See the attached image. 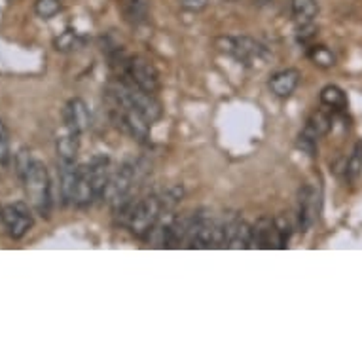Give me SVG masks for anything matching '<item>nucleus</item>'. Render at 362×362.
I'll return each mask as SVG.
<instances>
[{
    "instance_id": "nucleus-10",
    "label": "nucleus",
    "mask_w": 362,
    "mask_h": 362,
    "mask_svg": "<svg viewBox=\"0 0 362 362\" xmlns=\"http://www.w3.org/2000/svg\"><path fill=\"white\" fill-rule=\"evenodd\" d=\"M63 121L64 129L71 133H76V135H82L92 128V112L85 105V101L80 97L69 101L63 108Z\"/></svg>"
},
{
    "instance_id": "nucleus-11",
    "label": "nucleus",
    "mask_w": 362,
    "mask_h": 362,
    "mask_svg": "<svg viewBox=\"0 0 362 362\" xmlns=\"http://www.w3.org/2000/svg\"><path fill=\"white\" fill-rule=\"evenodd\" d=\"M252 247H256V249H281L275 218L262 216L252 224Z\"/></svg>"
},
{
    "instance_id": "nucleus-2",
    "label": "nucleus",
    "mask_w": 362,
    "mask_h": 362,
    "mask_svg": "<svg viewBox=\"0 0 362 362\" xmlns=\"http://www.w3.org/2000/svg\"><path fill=\"white\" fill-rule=\"evenodd\" d=\"M107 99L110 105L135 110L141 116H144L150 123H154L164 116V107L157 101L156 93L144 92L141 87L129 84V82H123V80L114 78L107 85Z\"/></svg>"
},
{
    "instance_id": "nucleus-15",
    "label": "nucleus",
    "mask_w": 362,
    "mask_h": 362,
    "mask_svg": "<svg viewBox=\"0 0 362 362\" xmlns=\"http://www.w3.org/2000/svg\"><path fill=\"white\" fill-rule=\"evenodd\" d=\"M95 199L93 192L92 175H89V165H78V177H76V190H74V205L76 207H89Z\"/></svg>"
},
{
    "instance_id": "nucleus-17",
    "label": "nucleus",
    "mask_w": 362,
    "mask_h": 362,
    "mask_svg": "<svg viewBox=\"0 0 362 362\" xmlns=\"http://www.w3.org/2000/svg\"><path fill=\"white\" fill-rule=\"evenodd\" d=\"M291 8L294 23L298 27L313 23L317 14H319V2L317 0H291Z\"/></svg>"
},
{
    "instance_id": "nucleus-20",
    "label": "nucleus",
    "mask_w": 362,
    "mask_h": 362,
    "mask_svg": "<svg viewBox=\"0 0 362 362\" xmlns=\"http://www.w3.org/2000/svg\"><path fill=\"white\" fill-rule=\"evenodd\" d=\"M332 129V116L325 110H319V112H313L311 118L307 120L306 128L302 133H306L307 137H311L315 141H319L320 137H325Z\"/></svg>"
},
{
    "instance_id": "nucleus-22",
    "label": "nucleus",
    "mask_w": 362,
    "mask_h": 362,
    "mask_svg": "<svg viewBox=\"0 0 362 362\" xmlns=\"http://www.w3.org/2000/svg\"><path fill=\"white\" fill-rule=\"evenodd\" d=\"M345 178L349 182H356L362 175V141H356L355 148L351 152V156L345 162Z\"/></svg>"
},
{
    "instance_id": "nucleus-12",
    "label": "nucleus",
    "mask_w": 362,
    "mask_h": 362,
    "mask_svg": "<svg viewBox=\"0 0 362 362\" xmlns=\"http://www.w3.org/2000/svg\"><path fill=\"white\" fill-rule=\"evenodd\" d=\"M87 165H89L95 199H105V192H107L108 182H110V177H112L110 157L105 156V154H97V156L92 157V162Z\"/></svg>"
},
{
    "instance_id": "nucleus-25",
    "label": "nucleus",
    "mask_w": 362,
    "mask_h": 362,
    "mask_svg": "<svg viewBox=\"0 0 362 362\" xmlns=\"http://www.w3.org/2000/svg\"><path fill=\"white\" fill-rule=\"evenodd\" d=\"M61 10V2L59 0H36L35 12L38 17L42 19H51L53 15L59 14Z\"/></svg>"
},
{
    "instance_id": "nucleus-21",
    "label": "nucleus",
    "mask_w": 362,
    "mask_h": 362,
    "mask_svg": "<svg viewBox=\"0 0 362 362\" xmlns=\"http://www.w3.org/2000/svg\"><path fill=\"white\" fill-rule=\"evenodd\" d=\"M320 103L328 107L332 112H343L347 108V97H345V92L338 87V85L330 84L325 85L320 89Z\"/></svg>"
},
{
    "instance_id": "nucleus-28",
    "label": "nucleus",
    "mask_w": 362,
    "mask_h": 362,
    "mask_svg": "<svg viewBox=\"0 0 362 362\" xmlns=\"http://www.w3.org/2000/svg\"><path fill=\"white\" fill-rule=\"evenodd\" d=\"M298 148L307 154L309 157L317 156V150H319V141H315L311 137H307L306 133H300L298 137Z\"/></svg>"
},
{
    "instance_id": "nucleus-16",
    "label": "nucleus",
    "mask_w": 362,
    "mask_h": 362,
    "mask_svg": "<svg viewBox=\"0 0 362 362\" xmlns=\"http://www.w3.org/2000/svg\"><path fill=\"white\" fill-rule=\"evenodd\" d=\"M121 12L129 25L141 27L148 21L150 0H121Z\"/></svg>"
},
{
    "instance_id": "nucleus-9",
    "label": "nucleus",
    "mask_w": 362,
    "mask_h": 362,
    "mask_svg": "<svg viewBox=\"0 0 362 362\" xmlns=\"http://www.w3.org/2000/svg\"><path fill=\"white\" fill-rule=\"evenodd\" d=\"M319 216V192L311 184H304L298 190V209H296V226L302 234L309 232Z\"/></svg>"
},
{
    "instance_id": "nucleus-8",
    "label": "nucleus",
    "mask_w": 362,
    "mask_h": 362,
    "mask_svg": "<svg viewBox=\"0 0 362 362\" xmlns=\"http://www.w3.org/2000/svg\"><path fill=\"white\" fill-rule=\"evenodd\" d=\"M0 221H2L8 235L14 241L23 239L35 224L31 207L27 203H23V201H15V203H8V205L2 207L0 209Z\"/></svg>"
},
{
    "instance_id": "nucleus-26",
    "label": "nucleus",
    "mask_w": 362,
    "mask_h": 362,
    "mask_svg": "<svg viewBox=\"0 0 362 362\" xmlns=\"http://www.w3.org/2000/svg\"><path fill=\"white\" fill-rule=\"evenodd\" d=\"M12 160V152H10V133L4 121H0V165L6 167Z\"/></svg>"
},
{
    "instance_id": "nucleus-30",
    "label": "nucleus",
    "mask_w": 362,
    "mask_h": 362,
    "mask_svg": "<svg viewBox=\"0 0 362 362\" xmlns=\"http://www.w3.org/2000/svg\"><path fill=\"white\" fill-rule=\"evenodd\" d=\"M317 35V27L309 23V25H302L298 27V42L302 44H309V40H313Z\"/></svg>"
},
{
    "instance_id": "nucleus-13",
    "label": "nucleus",
    "mask_w": 362,
    "mask_h": 362,
    "mask_svg": "<svg viewBox=\"0 0 362 362\" xmlns=\"http://www.w3.org/2000/svg\"><path fill=\"white\" fill-rule=\"evenodd\" d=\"M300 74L298 69H284V71L275 72L270 78L268 85H270L271 93L279 97V99H288L292 93L296 92V87L300 84Z\"/></svg>"
},
{
    "instance_id": "nucleus-18",
    "label": "nucleus",
    "mask_w": 362,
    "mask_h": 362,
    "mask_svg": "<svg viewBox=\"0 0 362 362\" xmlns=\"http://www.w3.org/2000/svg\"><path fill=\"white\" fill-rule=\"evenodd\" d=\"M227 249H252V226L247 221H243L241 216L237 218L232 230Z\"/></svg>"
},
{
    "instance_id": "nucleus-5",
    "label": "nucleus",
    "mask_w": 362,
    "mask_h": 362,
    "mask_svg": "<svg viewBox=\"0 0 362 362\" xmlns=\"http://www.w3.org/2000/svg\"><path fill=\"white\" fill-rule=\"evenodd\" d=\"M164 214H167V211H165L162 193H150L146 198L137 199L126 227L131 232V235H135L139 239H146Z\"/></svg>"
},
{
    "instance_id": "nucleus-3",
    "label": "nucleus",
    "mask_w": 362,
    "mask_h": 362,
    "mask_svg": "<svg viewBox=\"0 0 362 362\" xmlns=\"http://www.w3.org/2000/svg\"><path fill=\"white\" fill-rule=\"evenodd\" d=\"M19 177L25 186L28 205L42 218H50L53 199H51V178L48 167L40 160L31 157L28 164L19 171Z\"/></svg>"
},
{
    "instance_id": "nucleus-23",
    "label": "nucleus",
    "mask_w": 362,
    "mask_h": 362,
    "mask_svg": "<svg viewBox=\"0 0 362 362\" xmlns=\"http://www.w3.org/2000/svg\"><path fill=\"white\" fill-rule=\"evenodd\" d=\"M307 57H309V61L313 64H317L320 69H332L336 64V55L332 51L328 50L327 46H309V50H307Z\"/></svg>"
},
{
    "instance_id": "nucleus-14",
    "label": "nucleus",
    "mask_w": 362,
    "mask_h": 362,
    "mask_svg": "<svg viewBox=\"0 0 362 362\" xmlns=\"http://www.w3.org/2000/svg\"><path fill=\"white\" fill-rule=\"evenodd\" d=\"M78 164L76 162H59V192L64 205H74Z\"/></svg>"
},
{
    "instance_id": "nucleus-4",
    "label": "nucleus",
    "mask_w": 362,
    "mask_h": 362,
    "mask_svg": "<svg viewBox=\"0 0 362 362\" xmlns=\"http://www.w3.org/2000/svg\"><path fill=\"white\" fill-rule=\"evenodd\" d=\"M216 48L222 53L234 57L243 67L256 69V71L264 69L271 59L270 50L252 36H221L216 38Z\"/></svg>"
},
{
    "instance_id": "nucleus-6",
    "label": "nucleus",
    "mask_w": 362,
    "mask_h": 362,
    "mask_svg": "<svg viewBox=\"0 0 362 362\" xmlns=\"http://www.w3.org/2000/svg\"><path fill=\"white\" fill-rule=\"evenodd\" d=\"M139 173H141V169H139L137 162H123L118 167V171H114L107 192H105V199L110 203L112 211H116L118 207L126 205L131 199H135L133 190H135Z\"/></svg>"
},
{
    "instance_id": "nucleus-7",
    "label": "nucleus",
    "mask_w": 362,
    "mask_h": 362,
    "mask_svg": "<svg viewBox=\"0 0 362 362\" xmlns=\"http://www.w3.org/2000/svg\"><path fill=\"white\" fill-rule=\"evenodd\" d=\"M110 120L118 129H121L126 135L135 139L137 142L146 144L150 141V123L144 116H141L135 110L118 105H110Z\"/></svg>"
},
{
    "instance_id": "nucleus-1",
    "label": "nucleus",
    "mask_w": 362,
    "mask_h": 362,
    "mask_svg": "<svg viewBox=\"0 0 362 362\" xmlns=\"http://www.w3.org/2000/svg\"><path fill=\"white\" fill-rule=\"evenodd\" d=\"M110 67L116 78L137 85L144 92L157 93L162 87L160 72L146 57L129 55L121 48H116L110 53Z\"/></svg>"
},
{
    "instance_id": "nucleus-19",
    "label": "nucleus",
    "mask_w": 362,
    "mask_h": 362,
    "mask_svg": "<svg viewBox=\"0 0 362 362\" xmlns=\"http://www.w3.org/2000/svg\"><path fill=\"white\" fill-rule=\"evenodd\" d=\"M57 160L59 162H76L80 150V135L67 131L64 135L57 139Z\"/></svg>"
},
{
    "instance_id": "nucleus-27",
    "label": "nucleus",
    "mask_w": 362,
    "mask_h": 362,
    "mask_svg": "<svg viewBox=\"0 0 362 362\" xmlns=\"http://www.w3.org/2000/svg\"><path fill=\"white\" fill-rule=\"evenodd\" d=\"M275 224H277L279 239H281V249H286V247H288V241H291L292 224L286 221V216H277V218H275Z\"/></svg>"
},
{
    "instance_id": "nucleus-29",
    "label": "nucleus",
    "mask_w": 362,
    "mask_h": 362,
    "mask_svg": "<svg viewBox=\"0 0 362 362\" xmlns=\"http://www.w3.org/2000/svg\"><path fill=\"white\" fill-rule=\"evenodd\" d=\"M178 4L186 12H192V14H198V12H203L207 6H209V0H178Z\"/></svg>"
},
{
    "instance_id": "nucleus-24",
    "label": "nucleus",
    "mask_w": 362,
    "mask_h": 362,
    "mask_svg": "<svg viewBox=\"0 0 362 362\" xmlns=\"http://www.w3.org/2000/svg\"><path fill=\"white\" fill-rule=\"evenodd\" d=\"M84 44V38L74 31V28H67L64 33L55 38V50L57 51H74L78 50L80 46Z\"/></svg>"
}]
</instances>
